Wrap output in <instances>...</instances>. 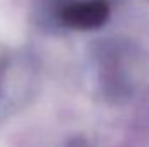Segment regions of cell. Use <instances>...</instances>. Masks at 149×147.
<instances>
[{"label":"cell","instance_id":"obj_1","mask_svg":"<svg viewBox=\"0 0 149 147\" xmlns=\"http://www.w3.org/2000/svg\"><path fill=\"white\" fill-rule=\"evenodd\" d=\"M109 16V5L106 0H85L71 3L63 10V21L73 28L92 30L101 26Z\"/></svg>","mask_w":149,"mask_h":147}]
</instances>
